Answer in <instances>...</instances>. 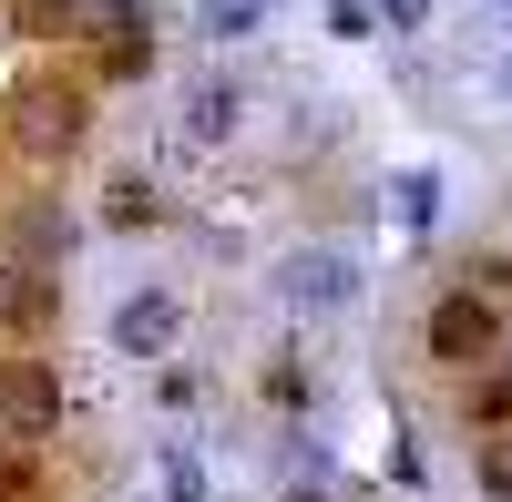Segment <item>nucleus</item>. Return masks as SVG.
I'll list each match as a JSON object with an SVG mask.
<instances>
[{
  "instance_id": "1",
  "label": "nucleus",
  "mask_w": 512,
  "mask_h": 502,
  "mask_svg": "<svg viewBox=\"0 0 512 502\" xmlns=\"http://www.w3.org/2000/svg\"><path fill=\"white\" fill-rule=\"evenodd\" d=\"M93 134V103H82V82H62V72H31L21 93H11V144L31 154V164H72V144Z\"/></svg>"
},
{
  "instance_id": "2",
  "label": "nucleus",
  "mask_w": 512,
  "mask_h": 502,
  "mask_svg": "<svg viewBox=\"0 0 512 502\" xmlns=\"http://www.w3.org/2000/svg\"><path fill=\"white\" fill-rule=\"evenodd\" d=\"M267 287H277V308H297V318H338V308H359V257H349V246H287Z\"/></svg>"
},
{
  "instance_id": "3",
  "label": "nucleus",
  "mask_w": 512,
  "mask_h": 502,
  "mask_svg": "<svg viewBox=\"0 0 512 502\" xmlns=\"http://www.w3.org/2000/svg\"><path fill=\"white\" fill-rule=\"evenodd\" d=\"M420 339H431V359H441V369H482V359H502V308L482 298L472 277H451Z\"/></svg>"
},
{
  "instance_id": "4",
  "label": "nucleus",
  "mask_w": 512,
  "mask_h": 502,
  "mask_svg": "<svg viewBox=\"0 0 512 502\" xmlns=\"http://www.w3.org/2000/svg\"><path fill=\"white\" fill-rule=\"evenodd\" d=\"M0 431L11 441H52L62 431V369H41V359L0 369Z\"/></svg>"
},
{
  "instance_id": "5",
  "label": "nucleus",
  "mask_w": 512,
  "mask_h": 502,
  "mask_svg": "<svg viewBox=\"0 0 512 502\" xmlns=\"http://www.w3.org/2000/svg\"><path fill=\"white\" fill-rule=\"evenodd\" d=\"M62 318V277L31 257H0V339H41Z\"/></svg>"
},
{
  "instance_id": "6",
  "label": "nucleus",
  "mask_w": 512,
  "mask_h": 502,
  "mask_svg": "<svg viewBox=\"0 0 512 502\" xmlns=\"http://www.w3.org/2000/svg\"><path fill=\"white\" fill-rule=\"evenodd\" d=\"M175 328H185V308L164 298V287H134V298L113 308V349H134V359H164V349H175Z\"/></svg>"
},
{
  "instance_id": "7",
  "label": "nucleus",
  "mask_w": 512,
  "mask_h": 502,
  "mask_svg": "<svg viewBox=\"0 0 512 502\" xmlns=\"http://www.w3.org/2000/svg\"><path fill=\"white\" fill-rule=\"evenodd\" d=\"M236 113H246V103H236V82H226V72H205L195 93H185V113H175V144H185V154H216V144L236 134Z\"/></svg>"
},
{
  "instance_id": "8",
  "label": "nucleus",
  "mask_w": 512,
  "mask_h": 502,
  "mask_svg": "<svg viewBox=\"0 0 512 502\" xmlns=\"http://www.w3.org/2000/svg\"><path fill=\"white\" fill-rule=\"evenodd\" d=\"M93 226L103 236H154L164 226V185L144 175V164H123V175L103 185V205H93Z\"/></svg>"
},
{
  "instance_id": "9",
  "label": "nucleus",
  "mask_w": 512,
  "mask_h": 502,
  "mask_svg": "<svg viewBox=\"0 0 512 502\" xmlns=\"http://www.w3.org/2000/svg\"><path fill=\"white\" fill-rule=\"evenodd\" d=\"M154 72V21H123L93 41V82H144Z\"/></svg>"
},
{
  "instance_id": "10",
  "label": "nucleus",
  "mask_w": 512,
  "mask_h": 502,
  "mask_svg": "<svg viewBox=\"0 0 512 502\" xmlns=\"http://www.w3.org/2000/svg\"><path fill=\"white\" fill-rule=\"evenodd\" d=\"M72 11H82V0H0V31H21V41H72Z\"/></svg>"
},
{
  "instance_id": "11",
  "label": "nucleus",
  "mask_w": 512,
  "mask_h": 502,
  "mask_svg": "<svg viewBox=\"0 0 512 502\" xmlns=\"http://www.w3.org/2000/svg\"><path fill=\"white\" fill-rule=\"evenodd\" d=\"M461 380H472V369H461ZM461 421H472V431H492V421H512V369H502V359H482V380L461 390Z\"/></svg>"
},
{
  "instance_id": "12",
  "label": "nucleus",
  "mask_w": 512,
  "mask_h": 502,
  "mask_svg": "<svg viewBox=\"0 0 512 502\" xmlns=\"http://www.w3.org/2000/svg\"><path fill=\"white\" fill-rule=\"evenodd\" d=\"M472 482H482L492 502H512V421H492V431L472 441Z\"/></svg>"
},
{
  "instance_id": "13",
  "label": "nucleus",
  "mask_w": 512,
  "mask_h": 502,
  "mask_svg": "<svg viewBox=\"0 0 512 502\" xmlns=\"http://www.w3.org/2000/svg\"><path fill=\"white\" fill-rule=\"evenodd\" d=\"M390 216H400V236H431V216H441V175H400V185H390Z\"/></svg>"
},
{
  "instance_id": "14",
  "label": "nucleus",
  "mask_w": 512,
  "mask_h": 502,
  "mask_svg": "<svg viewBox=\"0 0 512 502\" xmlns=\"http://www.w3.org/2000/svg\"><path fill=\"white\" fill-rule=\"evenodd\" d=\"M0 502H52V472L31 462V441H21V451H0Z\"/></svg>"
},
{
  "instance_id": "15",
  "label": "nucleus",
  "mask_w": 512,
  "mask_h": 502,
  "mask_svg": "<svg viewBox=\"0 0 512 502\" xmlns=\"http://www.w3.org/2000/svg\"><path fill=\"white\" fill-rule=\"evenodd\" d=\"M72 246H82V226H62V216H21V257H31V267L72 257Z\"/></svg>"
},
{
  "instance_id": "16",
  "label": "nucleus",
  "mask_w": 512,
  "mask_h": 502,
  "mask_svg": "<svg viewBox=\"0 0 512 502\" xmlns=\"http://www.w3.org/2000/svg\"><path fill=\"white\" fill-rule=\"evenodd\" d=\"M318 380H308V359H267V410H308Z\"/></svg>"
},
{
  "instance_id": "17",
  "label": "nucleus",
  "mask_w": 512,
  "mask_h": 502,
  "mask_svg": "<svg viewBox=\"0 0 512 502\" xmlns=\"http://www.w3.org/2000/svg\"><path fill=\"white\" fill-rule=\"evenodd\" d=\"M195 21H205V41H246L256 31V0H205Z\"/></svg>"
},
{
  "instance_id": "18",
  "label": "nucleus",
  "mask_w": 512,
  "mask_h": 502,
  "mask_svg": "<svg viewBox=\"0 0 512 502\" xmlns=\"http://www.w3.org/2000/svg\"><path fill=\"white\" fill-rule=\"evenodd\" d=\"M461 277H472V287H482V298H492V308L512 318V257H472V267H461Z\"/></svg>"
},
{
  "instance_id": "19",
  "label": "nucleus",
  "mask_w": 512,
  "mask_h": 502,
  "mask_svg": "<svg viewBox=\"0 0 512 502\" xmlns=\"http://www.w3.org/2000/svg\"><path fill=\"white\" fill-rule=\"evenodd\" d=\"M328 31H338V41H369V31H379V11H369V0H338Z\"/></svg>"
},
{
  "instance_id": "20",
  "label": "nucleus",
  "mask_w": 512,
  "mask_h": 502,
  "mask_svg": "<svg viewBox=\"0 0 512 502\" xmlns=\"http://www.w3.org/2000/svg\"><path fill=\"white\" fill-rule=\"evenodd\" d=\"M154 400H164V410H195V400H205V380H195V369H164Z\"/></svg>"
},
{
  "instance_id": "21",
  "label": "nucleus",
  "mask_w": 512,
  "mask_h": 502,
  "mask_svg": "<svg viewBox=\"0 0 512 502\" xmlns=\"http://www.w3.org/2000/svg\"><path fill=\"white\" fill-rule=\"evenodd\" d=\"M164 492H175V502H195V492H205V472H195V451H164Z\"/></svg>"
},
{
  "instance_id": "22",
  "label": "nucleus",
  "mask_w": 512,
  "mask_h": 502,
  "mask_svg": "<svg viewBox=\"0 0 512 502\" xmlns=\"http://www.w3.org/2000/svg\"><path fill=\"white\" fill-rule=\"evenodd\" d=\"M277 502H328V492H318V482H287V492H277Z\"/></svg>"
},
{
  "instance_id": "23",
  "label": "nucleus",
  "mask_w": 512,
  "mask_h": 502,
  "mask_svg": "<svg viewBox=\"0 0 512 502\" xmlns=\"http://www.w3.org/2000/svg\"><path fill=\"white\" fill-rule=\"evenodd\" d=\"M420 11H431V0H390V21H420Z\"/></svg>"
},
{
  "instance_id": "24",
  "label": "nucleus",
  "mask_w": 512,
  "mask_h": 502,
  "mask_svg": "<svg viewBox=\"0 0 512 502\" xmlns=\"http://www.w3.org/2000/svg\"><path fill=\"white\" fill-rule=\"evenodd\" d=\"M502 93H512V62H502Z\"/></svg>"
},
{
  "instance_id": "25",
  "label": "nucleus",
  "mask_w": 512,
  "mask_h": 502,
  "mask_svg": "<svg viewBox=\"0 0 512 502\" xmlns=\"http://www.w3.org/2000/svg\"><path fill=\"white\" fill-rule=\"evenodd\" d=\"M502 11H512V0H502Z\"/></svg>"
}]
</instances>
